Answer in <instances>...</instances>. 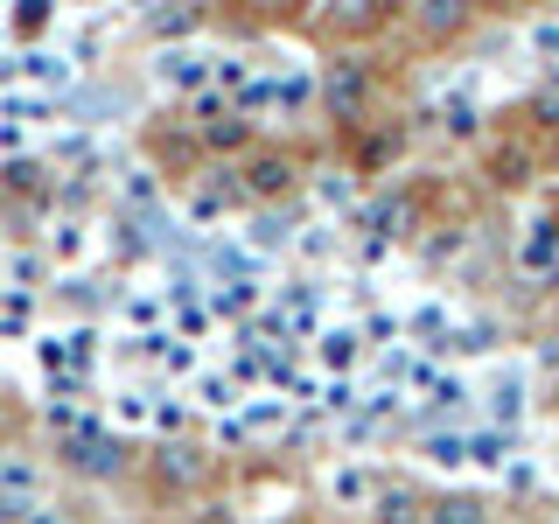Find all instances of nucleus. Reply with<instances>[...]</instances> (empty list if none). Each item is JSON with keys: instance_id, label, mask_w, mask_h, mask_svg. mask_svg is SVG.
I'll return each instance as SVG.
<instances>
[{"instance_id": "nucleus-15", "label": "nucleus", "mask_w": 559, "mask_h": 524, "mask_svg": "<svg viewBox=\"0 0 559 524\" xmlns=\"http://www.w3.org/2000/svg\"><path fill=\"white\" fill-rule=\"evenodd\" d=\"M552 175H559V133H552Z\"/></svg>"}, {"instance_id": "nucleus-4", "label": "nucleus", "mask_w": 559, "mask_h": 524, "mask_svg": "<svg viewBox=\"0 0 559 524\" xmlns=\"http://www.w3.org/2000/svg\"><path fill=\"white\" fill-rule=\"evenodd\" d=\"M63 462L78 468V476H119L127 468V454H119V441H105V433H78V441H63Z\"/></svg>"}, {"instance_id": "nucleus-8", "label": "nucleus", "mask_w": 559, "mask_h": 524, "mask_svg": "<svg viewBox=\"0 0 559 524\" xmlns=\"http://www.w3.org/2000/svg\"><path fill=\"white\" fill-rule=\"evenodd\" d=\"M154 468H162V483H175V489H189V483L210 476V462H203L197 448H162V454H154Z\"/></svg>"}, {"instance_id": "nucleus-11", "label": "nucleus", "mask_w": 559, "mask_h": 524, "mask_svg": "<svg viewBox=\"0 0 559 524\" xmlns=\"http://www.w3.org/2000/svg\"><path fill=\"white\" fill-rule=\"evenodd\" d=\"M378 524H427V503L413 489H384L378 497Z\"/></svg>"}, {"instance_id": "nucleus-2", "label": "nucleus", "mask_w": 559, "mask_h": 524, "mask_svg": "<svg viewBox=\"0 0 559 524\" xmlns=\"http://www.w3.org/2000/svg\"><path fill=\"white\" fill-rule=\"evenodd\" d=\"M294 189V154H245V168H238V203H280Z\"/></svg>"}, {"instance_id": "nucleus-7", "label": "nucleus", "mask_w": 559, "mask_h": 524, "mask_svg": "<svg viewBox=\"0 0 559 524\" xmlns=\"http://www.w3.org/2000/svg\"><path fill=\"white\" fill-rule=\"evenodd\" d=\"M524 175H532V147H524V140H503V147H489V182H497V189H518Z\"/></svg>"}, {"instance_id": "nucleus-13", "label": "nucleus", "mask_w": 559, "mask_h": 524, "mask_svg": "<svg viewBox=\"0 0 559 524\" xmlns=\"http://www.w3.org/2000/svg\"><path fill=\"white\" fill-rule=\"evenodd\" d=\"M497 454H503L497 433H476V441H468V462H497Z\"/></svg>"}, {"instance_id": "nucleus-14", "label": "nucleus", "mask_w": 559, "mask_h": 524, "mask_svg": "<svg viewBox=\"0 0 559 524\" xmlns=\"http://www.w3.org/2000/svg\"><path fill=\"white\" fill-rule=\"evenodd\" d=\"M182 28H197V14H154V35H182Z\"/></svg>"}, {"instance_id": "nucleus-10", "label": "nucleus", "mask_w": 559, "mask_h": 524, "mask_svg": "<svg viewBox=\"0 0 559 524\" xmlns=\"http://www.w3.org/2000/svg\"><path fill=\"white\" fill-rule=\"evenodd\" d=\"M203 147L210 154H238V147H252V127H245V119H203Z\"/></svg>"}, {"instance_id": "nucleus-5", "label": "nucleus", "mask_w": 559, "mask_h": 524, "mask_svg": "<svg viewBox=\"0 0 559 524\" xmlns=\"http://www.w3.org/2000/svg\"><path fill=\"white\" fill-rule=\"evenodd\" d=\"M413 28L427 43H454L468 28V0H427V8H413Z\"/></svg>"}, {"instance_id": "nucleus-6", "label": "nucleus", "mask_w": 559, "mask_h": 524, "mask_svg": "<svg viewBox=\"0 0 559 524\" xmlns=\"http://www.w3.org/2000/svg\"><path fill=\"white\" fill-rule=\"evenodd\" d=\"M427 524H489V503L468 497V489H448V497L427 503Z\"/></svg>"}, {"instance_id": "nucleus-1", "label": "nucleus", "mask_w": 559, "mask_h": 524, "mask_svg": "<svg viewBox=\"0 0 559 524\" xmlns=\"http://www.w3.org/2000/svg\"><path fill=\"white\" fill-rule=\"evenodd\" d=\"M371 105H378V70H371V63H364V57L329 63V78H322V112L336 119V127H364V119H371Z\"/></svg>"}, {"instance_id": "nucleus-9", "label": "nucleus", "mask_w": 559, "mask_h": 524, "mask_svg": "<svg viewBox=\"0 0 559 524\" xmlns=\"http://www.w3.org/2000/svg\"><path fill=\"white\" fill-rule=\"evenodd\" d=\"M384 22H392V14H384V8H364V0H343V8L329 14V28H336V35H378Z\"/></svg>"}, {"instance_id": "nucleus-12", "label": "nucleus", "mask_w": 559, "mask_h": 524, "mask_svg": "<svg viewBox=\"0 0 559 524\" xmlns=\"http://www.w3.org/2000/svg\"><path fill=\"white\" fill-rule=\"evenodd\" d=\"M427 454H433V462H468V448L454 441V433H433V441H427Z\"/></svg>"}, {"instance_id": "nucleus-3", "label": "nucleus", "mask_w": 559, "mask_h": 524, "mask_svg": "<svg viewBox=\"0 0 559 524\" xmlns=\"http://www.w3.org/2000/svg\"><path fill=\"white\" fill-rule=\"evenodd\" d=\"M518 273H559V217H532L518 238Z\"/></svg>"}]
</instances>
